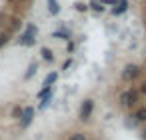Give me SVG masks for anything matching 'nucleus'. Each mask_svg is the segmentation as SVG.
Returning a JSON list of instances; mask_svg holds the SVG:
<instances>
[{
    "label": "nucleus",
    "mask_w": 146,
    "mask_h": 140,
    "mask_svg": "<svg viewBox=\"0 0 146 140\" xmlns=\"http://www.w3.org/2000/svg\"><path fill=\"white\" fill-rule=\"evenodd\" d=\"M52 36H56V38H62V40H70V32H66V30H56Z\"/></svg>",
    "instance_id": "12"
},
{
    "label": "nucleus",
    "mask_w": 146,
    "mask_h": 140,
    "mask_svg": "<svg viewBox=\"0 0 146 140\" xmlns=\"http://www.w3.org/2000/svg\"><path fill=\"white\" fill-rule=\"evenodd\" d=\"M36 70H38V64H30V66H28V72L24 74V80H28V78H32V76L36 74Z\"/></svg>",
    "instance_id": "11"
},
{
    "label": "nucleus",
    "mask_w": 146,
    "mask_h": 140,
    "mask_svg": "<svg viewBox=\"0 0 146 140\" xmlns=\"http://www.w3.org/2000/svg\"><path fill=\"white\" fill-rule=\"evenodd\" d=\"M48 2V12L52 14V16H56L58 12H60V6H58V0H46Z\"/></svg>",
    "instance_id": "8"
},
{
    "label": "nucleus",
    "mask_w": 146,
    "mask_h": 140,
    "mask_svg": "<svg viewBox=\"0 0 146 140\" xmlns=\"http://www.w3.org/2000/svg\"><path fill=\"white\" fill-rule=\"evenodd\" d=\"M32 118H34V108H32V106H26V108H22V112H20V126H22V128L30 126Z\"/></svg>",
    "instance_id": "5"
},
{
    "label": "nucleus",
    "mask_w": 146,
    "mask_h": 140,
    "mask_svg": "<svg viewBox=\"0 0 146 140\" xmlns=\"http://www.w3.org/2000/svg\"><path fill=\"white\" fill-rule=\"evenodd\" d=\"M140 92H142V94H146V80L140 84Z\"/></svg>",
    "instance_id": "21"
},
{
    "label": "nucleus",
    "mask_w": 146,
    "mask_h": 140,
    "mask_svg": "<svg viewBox=\"0 0 146 140\" xmlns=\"http://www.w3.org/2000/svg\"><path fill=\"white\" fill-rule=\"evenodd\" d=\"M20 112H22V108H20V106H16V108L12 110V116L16 118V116H20Z\"/></svg>",
    "instance_id": "19"
},
{
    "label": "nucleus",
    "mask_w": 146,
    "mask_h": 140,
    "mask_svg": "<svg viewBox=\"0 0 146 140\" xmlns=\"http://www.w3.org/2000/svg\"><path fill=\"white\" fill-rule=\"evenodd\" d=\"M126 10H128V0H116V6L112 8V14L114 16H120Z\"/></svg>",
    "instance_id": "6"
},
{
    "label": "nucleus",
    "mask_w": 146,
    "mask_h": 140,
    "mask_svg": "<svg viewBox=\"0 0 146 140\" xmlns=\"http://www.w3.org/2000/svg\"><path fill=\"white\" fill-rule=\"evenodd\" d=\"M134 118H136V122H146V106L138 108L136 114H134Z\"/></svg>",
    "instance_id": "9"
},
{
    "label": "nucleus",
    "mask_w": 146,
    "mask_h": 140,
    "mask_svg": "<svg viewBox=\"0 0 146 140\" xmlns=\"http://www.w3.org/2000/svg\"><path fill=\"white\" fill-rule=\"evenodd\" d=\"M92 8H94L96 12H102V10H104V6H102V0H100V2H98V0H92Z\"/></svg>",
    "instance_id": "16"
},
{
    "label": "nucleus",
    "mask_w": 146,
    "mask_h": 140,
    "mask_svg": "<svg viewBox=\"0 0 146 140\" xmlns=\"http://www.w3.org/2000/svg\"><path fill=\"white\" fill-rule=\"evenodd\" d=\"M142 140H146V130H144V132H142Z\"/></svg>",
    "instance_id": "22"
},
{
    "label": "nucleus",
    "mask_w": 146,
    "mask_h": 140,
    "mask_svg": "<svg viewBox=\"0 0 146 140\" xmlns=\"http://www.w3.org/2000/svg\"><path fill=\"white\" fill-rule=\"evenodd\" d=\"M76 10H78V12H86V10H88V4H84V2H76Z\"/></svg>",
    "instance_id": "17"
},
{
    "label": "nucleus",
    "mask_w": 146,
    "mask_h": 140,
    "mask_svg": "<svg viewBox=\"0 0 146 140\" xmlns=\"http://www.w3.org/2000/svg\"><path fill=\"white\" fill-rule=\"evenodd\" d=\"M68 140H88V136L84 132H74V134L68 136Z\"/></svg>",
    "instance_id": "13"
},
{
    "label": "nucleus",
    "mask_w": 146,
    "mask_h": 140,
    "mask_svg": "<svg viewBox=\"0 0 146 140\" xmlns=\"http://www.w3.org/2000/svg\"><path fill=\"white\" fill-rule=\"evenodd\" d=\"M58 80V72H50L46 78H44V82H42V88H52V84Z\"/></svg>",
    "instance_id": "7"
},
{
    "label": "nucleus",
    "mask_w": 146,
    "mask_h": 140,
    "mask_svg": "<svg viewBox=\"0 0 146 140\" xmlns=\"http://www.w3.org/2000/svg\"><path fill=\"white\" fill-rule=\"evenodd\" d=\"M70 64H72V60H66V62H64V66H62V70H68V68H70Z\"/></svg>",
    "instance_id": "20"
},
{
    "label": "nucleus",
    "mask_w": 146,
    "mask_h": 140,
    "mask_svg": "<svg viewBox=\"0 0 146 140\" xmlns=\"http://www.w3.org/2000/svg\"><path fill=\"white\" fill-rule=\"evenodd\" d=\"M92 110H94V100H84L82 104H80V112H78V118L84 122V120H90V116H92Z\"/></svg>",
    "instance_id": "2"
},
{
    "label": "nucleus",
    "mask_w": 146,
    "mask_h": 140,
    "mask_svg": "<svg viewBox=\"0 0 146 140\" xmlns=\"http://www.w3.org/2000/svg\"><path fill=\"white\" fill-rule=\"evenodd\" d=\"M40 54H42V58H44L46 62H52V60H54V52H52L50 48H42Z\"/></svg>",
    "instance_id": "10"
},
{
    "label": "nucleus",
    "mask_w": 146,
    "mask_h": 140,
    "mask_svg": "<svg viewBox=\"0 0 146 140\" xmlns=\"http://www.w3.org/2000/svg\"><path fill=\"white\" fill-rule=\"evenodd\" d=\"M136 100H138V92L136 90H124L120 94V104L122 106H132Z\"/></svg>",
    "instance_id": "4"
},
{
    "label": "nucleus",
    "mask_w": 146,
    "mask_h": 140,
    "mask_svg": "<svg viewBox=\"0 0 146 140\" xmlns=\"http://www.w3.org/2000/svg\"><path fill=\"white\" fill-rule=\"evenodd\" d=\"M138 74H140V68L136 64H126L124 70H122V80L124 82H132L134 78H138Z\"/></svg>",
    "instance_id": "3"
},
{
    "label": "nucleus",
    "mask_w": 146,
    "mask_h": 140,
    "mask_svg": "<svg viewBox=\"0 0 146 140\" xmlns=\"http://www.w3.org/2000/svg\"><path fill=\"white\" fill-rule=\"evenodd\" d=\"M50 92H52V88H42V90L38 92V98H44V96H48Z\"/></svg>",
    "instance_id": "18"
},
{
    "label": "nucleus",
    "mask_w": 146,
    "mask_h": 140,
    "mask_svg": "<svg viewBox=\"0 0 146 140\" xmlns=\"http://www.w3.org/2000/svg\"><path fill=\"white\" fill-rule=\"evenodd\" d=\"M8 40H10V34L8 32H0V46H4Z\"/></svg>",
    "instance_id": "15"
},
{
    "label": "nucleus",
    "mask_w": 146,
    "mask_h": 140,
    "mask_svg": "<svg viewBox=\"0 0 146 140\" xmlns=\"http://www.w3.org/2000/svg\"><path fill=\"white\" fill-rule=\"evenodd\" d=\"M50 102H52V92H50L48 96H44V98H42V102H40V110H42V108H46Z\"/></svg>",
    "instance_id": "14"
},
{
    "label": "nucleus",
    "mask_w": 146,
    "mask_h": 140,
    "mask_svg": "<svg viewBox=\"0 0 146 140\" xmlns=\"http://www.w3.org/2000/svg\"><path fill=\"white\" fill-rule=\"evenodd\" d=\"M36 34H38V28L34 26V24H30V26H26V30L20 34V38H18V44L20 46H32L34 42H36Z\"/></svg>",
    "instance_id": "1"
}]
</instances>
